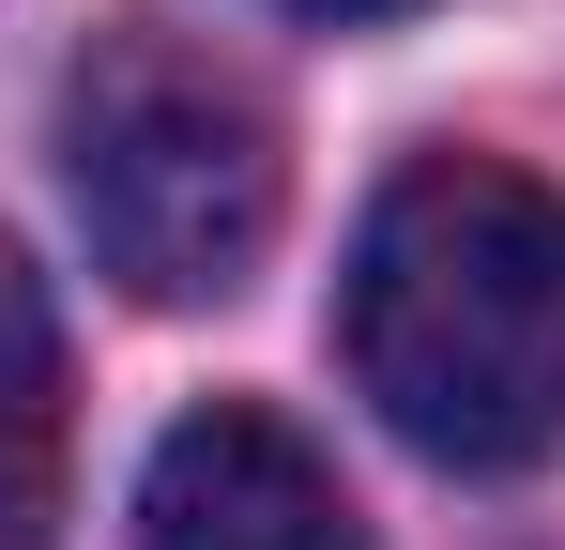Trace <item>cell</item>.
Wrapping results in <instances>:
<instances>
[{
    "label": "cell",
    "instance_id": "1",
    "mask_svg": "<svg viewBox=\"0 0 565 550\" xmlns=\"http://www.w3.org/2000/svg\"><path fill=\"white\" fill-rule=\"evenodd\" d=\"M352 382L444 474H520L565 444V199L489 154H428L352 245Z\"/></svg>",
    "mask_w": 565,
    "mask_h": 550
},
{
    "label": "cell",
    "instance_id": "2",
    "mask_svg": "<svg viewBox=\"0 0 565 550\" xmlns=\"http://www.w3.org/2000/svg\"><path fill=\"white\" fill-rule=\"evenodd\" d=\"M62 183L77 230L138 306H230L276 245V107L169 31H107L62 77Z\"/></svg>",
    "mask_w": 565,
    "mask_h": 550
},
{
    "label": "cell",
    "instance_id": "3",
    "mask_svg": "<svg viewBox=\"0 0 565 550\" xmlns=\"http://www.w3.org/2000/svg\"><path fill=\"white\" fill-rule=\"evenodd\" d=\"M138 550H367V536H352V489L321 474L306 429L214 398L138 474Z\"/></svg>",
    "mask_w": 565,
    "mask_h": 550
},
{
    "label": "cell",
    "instance_id": "4",
    "mask_svg": "<svg viewBox=\"0 0 565 550\" xmlns=\"http://www.w3.org/2000/svg\"><path fill=\"white\" fill-rule=\"evenodd\" d=\"M46 520H62V321L0 245V550H46Z\"/></svg>",
    "mask_w": 565,
    "mask_h": 550
},
{
    "label": "cell",
    "instance_id": "5",
    "mask_svg": "<svg viewBox=\"0 0 565 550\" xmlns=\"http://www.w3.org/2000/svg\"><path fill=\"white\" fill-rule=\"evenodd\" d=\"M290 15H337V31H367V15H413V0H290Z\"/></svg>",
    "mask_w": 565,
    "mask_h": 550
}]
</instances>
